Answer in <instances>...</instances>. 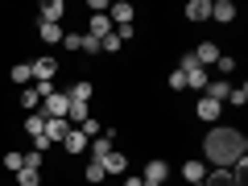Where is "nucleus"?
Returning a JSON list of instances; mask_svg holds the SVG:
<instances>
[{
    "mask_svg": "<svg viewBox=\"0 0 248 186\" xmlns=\"http://www.w3.org/2000/svg\"><path fill=\"white\" fill-rule=\"evenodd\" d=\"M195 116L203 124H215L223 116V104H215V99H207V95H199V104H195Z\"/></svg>",
    "mask_w": 248,
    "mask_h": 186,
    "instance_id": "nucleus-8",
    "label": "nucleus"
},
{
    "mask_svg": "<svg viewBox=\"0 0 248 186\" xmlns=\"http://www.w3.org/2000/svg\"><path fill=\"white\" fill-rule=\"evenodd\" d=\"M62 17H66V4H62V0H46L42 4V21L46 25H58Z\"/></svg>",
    "mask_w": 248,
    "mask_h": 186,
    "instance_id": "nucleus-16",
    "label": "nucleus"
},
{
    "mask_svg": "<svg viewBox=\"0 0 248 186\" xmlns=\"http://www.w3.org/2000/svg\"><path fill=\"white\" fill-rule=\"evenodd\" d=\"M42 104H46V112H42V116H50V120H66V108H71L66 91H54V95H46Z\"/></svg>",
    "mask_w": 248,
    "mask_h": 186,
    "instance_id": "nucleus-5",
    "label": "nucleus"
},
{
    "mask_svg": "<svg viewBox=\"0 0 248 186\" xmlns=\"http://www.w3.org/2000/svg\"><path fill=\"white\" fill-rule=\"evenodd\" d=\"M104 166H99V161H87V170H83V182H91V186H99V182H104Z\"/></svg>",
    "mask_w": 248,
    "mask_h": 186,
    "instance_id": "nucleus-25",
    "label": "nucleus"
},
{
    "mask_svg": "<svg viewBox=\"0 0 248 186\" xmlns=\"http://www.w3.org/2000/svg\"><path fill=\"white\" fill-rule=\"evenodd\" d=\"M29 75H33V83H54V75H58V58H50V54L33 58V62H29Z\"/></svg>",
    "mask_w": 248,
    "mask_h": 186,
    "instance_id": "nucleus-2",
    "label": "nucleus"
},
{
    "mask_svg": "<svg viewBox=\"0 0 248 186\" xmlns=\"http://www.w3.org/2000/svg\"><path fill=\"white\" fill-rule=\"evenodd\" d=\"M79 133H83V137H87V141H95V137H99V133H104V124H99V120H95V116H87V120H83V124H79Z\"/></svg>",
    "mask_w": 248,
    "mask_h": 186,
    "instance_id": "nucleus-27",
    "label": "nucleus"
},
{
    "mask_svg": "<svg viewBox=\"0 0 248 186\" xmlns=\"http://www.w3.org/2000/svg\"><path fill=\"white\" fill-rule=\"evenodd\" d=\"M211 21L232 25V21H236V4H232V0H211Z\"/></svg>",
    "mask_w": 248,
    "mask_h": 186,
    "instance_id": "nucleus-10",
    "label": "nucleus"
},
{
    "mask_svg": "<svg viewBox=\"0 0 248 186\" xmlns=\"http://www.w3.org/2000/svg\"><path fill=\"white\" fill-rule=\"evenodd\" d=\"M87 116H91V104H71V108H66V120H71V124H83Z\"/></svg>",
    "mask_w": 248,
    "mask_h": 186,
    "instance_id": "nucleus-26",
    "label": "nucleus"
},
{
    "mask_svg": "<svg viewBox=\"0 0 248 186\" xmlns=\"http://www.w3.org/2000/svg\"><path fill=\"white\" fill-rule=\"evenodd\" d=\"M91 95H95V83L91 79H75L71 87H66V99H71V104H91Z\"/></svg>",
    "mask_w": 248,
    "mask_h": 186,
    "instance_id": "nucleus-7",
    "label": "nucleus"
},
{
    "mask_svg": "<svg viewBox=\"0 0 248 186\" xmlns=\"http://www.w3.org/2000/svg\"><path fill=\"white\" fill-rule=\"evenodd\" d=\"M29 79H33V75H29V62H17V66L9 71V83H13V87H25Z\"/></svg>",
    "mask_w": 248,
    "mask_h": 186,
    "instance_id": "nucleus-23",
    "label": "nucleus"
},
{
    "mask_svg": "<svg viewBox=\"0 0 248 186\" xmlns=\"http://www.w3.org/2000/svg\"><path fill=\"white\" fill-rule=\"evenodd\" d=\"M37 37H42V42H50V46H58L66 33H62V25H46V21H37Z\"/></svg>",
    "mask_w": 248,
    "mask_h": 186,
    "instance_id": "nucleus-21",
    "label": "nucleus"
},
{
    "mask_svg": "<svg viewBox=\"0 0 248 186\" xmlns=\"http://www.w3.org/2000/svg\"><path fill=\"white\" fill-rule=\"evenodd\" d=\"M33 91H37V99H46V95H54L58 87H54V83H33Z\"/></svg>",
    "mask_w": 248,
    "mask_h": 186,
    "instance_id": "nucleus-34",
    "label": "nucleus"
},
{
    "mask_svg": "<svg viewBox=\"0 0 248 186\" xmlns=\"http://www.w3.org/2000/svg\"><path fill=\"white\" fill-rule=\"evenodd\" d=\"M17 186H42V170L21 166V170H17Z\"/></svg>",
    "mask_w": 248,
    "mask_h": 186,
    "instance_id": "nucleus-22",
    "label": "nucleus"
},
{
    "mask_svg": "<svg viewBox=\"0 0 248 186\" xmlns=\"http://www.w3.org/2000/svg\"><path fill=\"white\" fill-rule=\"evenodd\" d=\"M203 95H207V99H215V104H228V95H232V79H211Z\"/></svg>",
    "mask_w": 248,
    "mask_h": 186,
    "instance_id": "nucleus-12",
    "label": "nucleus"
},
{
    "mask_svg": "<svg viewBox=\"0 0 248 186\" xmlns=\"http://www.w3.org/2000/svg\"><path fill=\"white\" fill-rule=\"evenodd\" d=\"M215 71H219L223 79H228V75H236V58H232V54H219V62H215Z\"/></svg>",
    "mask_w": 248,
    "mask_h": 186,
    "instance_id": "nucleus-29",
    "label": "nucleus"
},
{
    "mask_svg": "<svg viewBox=\"0 0 248 186\" xmlns=\"http://www.w3.org/2000/svg\"><path fill=\"white\" fill-rule=\"evenodd\" d=\"M42 157H46L42 149H29V153H25V166H33V170H42Z\"/></svg>",
    "mask_w": 248,
    "mask_h": 186,
    "instance_id": "nucleus-33",
    "label": "nucleus"
},
{
    "mask_svg": "<svg viewBox=\"0 0 248 186\" xmlns=\"http://www.w3.org/2000/svg\"><path fill=\"white\" fill-rule=\"evenodd\" d=\"M190 54H195V62L207 71V66H215V62H219V54H223V50H219V42H199Z\"/></svg>",
    "mask_w": 248,
    "mask_h": 186,
    "instance_id": "nucleus-6",
    "label": "nucleus"
},
{
    "mask_svg": "<svg viewBox=\"0 0 248 186\" xmlns=\"http://www.w3.org/2000/svg\"><path fill=\"white\" fill-rule=\"evenodd\" d=\"M66 133H71V120H50V116H46V145H54V141L62 145Z\"/></svg>",
    "mask_w": 248,
    "mask_h": 186,
    "instance_id": "nucleus-13",
    "label": "nucleus"
},
{
    "mask_svg": "<svg viewBox=\"0 0 248 186\" xmlns=\"http://www.w3.org/2000/svg\"><path fill=\"white\" fill-rule=\"evenodd\" d=\"M62 149L71 153V157H79V153H87V137H83L79 128H71V133L62 137Z\"/></svg>",
    "mask_w": 248,
    "mask_h": 186,
    "instance_id": "nucleus-14",
    "label": "nucleus"
},
{
    "mask_svg": "<svg viewBox=\"0 0 248 186\" xmlns=\"http://www.w3.org/2000/svg\"><path fill=\"white\" fill-rule=\"evenodd\" d=\"M170 91H174V95H178V91H186V75H182V71L170 75Z\"/></svg>",
    "mask_w": 248,
    "mask_h": 186,
    "instance_id": "nucleus-32",
    "label": "nucleus"
},
{
    "mask_svg": "<svg viewBox=\"0 0 248 186\" xmlns=\"http://www.w3.org/2000/svg\"><path fill=\"white\" fill-rule=\"evenodd\" d=\"M108 33H112V21H108V13H95V17L87 21V37H95V42H104Z\"/></svg>",
    "mask_w": 248,
    "mask_h": 186,
    "instance_id": "nucleus-11",
    "label": "nucleus"
},
{
    "mask_svg": "<svg viewBox=\"0 0 248 186\" xmlns=\"http://www.w3.org/2000/svg\"><path fill=\"white\" fill-rule=\"evenodd\" d=\"M37 104H42V99H37V91H33V87H21V108H25V112H33Z\"/></svg>",
    "mask_w": 248,
    "mask_h": 186,
    "instance_id": "nucleus-30",
    "label": "nucleus"
},
{
    "mask_svg": "<svg viewBox=\"0 0 248 186\" xmlns=\"http://www.w3.org/2000/svg\"><path fill=\"white\" fill-rule=\"evenodd\" d=\"M79 50H83V54H99V42H95V37H87V33H83V37H79Z\"/></svg>",
    "mask_w": 248,
    "mask_h": 186,
    "instance_id": "nucleus-31",
    "label": "nucleus"
},
{
    "mask_svg": "<svg viewBox=\"0 0 248 186\" xmlns=\"http://www.w3.org/2000/svg\"><path fill=\"white\" fill-rule=\"evenodd\" d=\"M248 153V137L240 128H211L203 137V161H211V170H232V161Z\"/></svg>",
    "mask_w": 248,
    "mask_h": 186,
    "instance_id": "nucleus-1",
    "label": "nucleus"
},
{
    "mask_svg": "<svg viewBox=\"0 0 248 186\" xmlns=\"http://www.w3.org/2000/svg\"><path fill=\"white\" fill-rule=\"evenodd\" d=\"M228 104H236V108H244V104H248V83H232V95H228Z\"/></svg>",
    "mask_w": 248,
    "mask_h": 186,
    "instance_id": "nucleus-28",
    "label": "nucleus"
},
{
    "mask_svg": "<svg viewBox=\"0 0 248 186\" xmlns=\"http://www.w3.org/2000/svg\"><path fill=\"white\" fill-rule=\"evenodd\" d=\"M211 17V0H190V4H186V21H207Z\"/></svg>",
    "mask_w": 248,
    "mask_h": 186,
    "instance_id": "nucleus-18",
    "label": "nucleus"
},
{
    "mask_svg": "<svg viewBox=\"0 0 248 186\" xmlns=\"http://www.w3.org/2000/svg\"><path fill=\"white\" fill-rule=\"evenodd\" d=\"M133 17H137V9L128 0H116L112 9H108V21H112V25H133Z\"/></svg>",
    "mask_w": 248,
    "mask_h": 186,
    "instance_id": "nucleus-9",
    "label": "nucleus"
},
{
    "mask_svg": "<svg viewBox=\"0 0 248 186\" xmlns=\"http://www.w3.org/2000/svg\"><path fill=\"white\" fill-rule=\"evenodd\" d=\"M207 83H211V79H207V71H203V66L186 71V87H190V91H199V95H203V91H207Z\"/></svg>",
    "mask_w": 248,
    "mask_h": 186,
    "instance_id": "nucleus-20",
    "label": "nucleus"
},
{
    "mask_svg": "<svg viewBox=\"0 0 248 186\" xmlns=\"http://www.w3.org/2000/svg\"><path fill=\"white\" fill-rule=\"evenodd\" d=\"M166 178H170V161H166V157L145 161V174H141V182H145V186H166Z\"/></svg>",
    "mask_w": 248,
    "mask_h": 186,
    "instance_id": "nucleus-3",
    "label": "nucleus"
},
{
    "mask_svg": "<svg viewBox=\"0 0 248 186\" xmlns=\"http://www.w3.org/2000/svg\"><path fill=\"white\" fill-rule=\"evenodd\" d=\"M21 128H25V133L33 137V141H42V137H46V116H42V112H29Z\"/></svg>",
    "mask_w": 248,
    "mask_h": 186,
    "instance_id": "nucleus-17",
    "label": "nucleus"
},
{
    "mask_svg": "<svg viewBox=\"0 0 248 186\" xmlns=\"http://www.w3.org/2000/svg\"><path fill=\"white\" fill-rule=\"evenodd\" d=\"M203 178H207V161L203 157H186L182 161V182L186 186H203Z\"/></svg>",
    "mask_w": 248,
    "mask_h": 186,
    "instance_id": "nucleus-4",
    "label": "nucleus"
},
{
    "mask_svg": "<svg viewBox=\"0 0 248 186\" xmlns=\"http://www.w3.org/2000/svg\"><path fill=\"white\" fill-rule=\"evenodd\" d=\"M124 186H145V182H141V178H124Z\"/></svg>",
    "mask_w": 248,
    "mask_h": 186,
    "instance_id": "nucleus-35",
    "label": "nucleus"
},
{
    "mask_svg": "<svg viewBox=\"0 0 248 186\" xmlns=\"http://www.w3.org/2000/svg\"><path fill=\"white\" fill-rule=\"evenodd\" d=\"M0 166L9 170V174H17V170L25 166V153H17V149H9V153H4V157H0Z\"/></svg>",
    "mask_w": 248,
    "mask_h": 186,
    "instance_id": "nucleus-24",
    "label": "nucleus"
},
{
    "mask_svg": "<svg viewBox=\"0 0 248 186\" xmlns=\"http://www.w3.org/2000/svg\"><path fill=\"white\" fill-rule=\"evenodd\" d=\"M99 166H104V174H124V170H128V153L112 149V153H108L104 161H99Z\"/></svg>",
    "mask_w": 248,
    "mask_h": 186,
    "instance_id": "nucleus-15",
    "label": "nucleus"
},
{
    "mask_svg": "<svg viewBox=\"0 0 248 186\" xmlns=\"http://www.w3.org/2000/svg\"><path fill=\"white\" fill-rule=\"evenodd\" d=\"M203 186H240V182L232 178V170H207Z\"/></svg>",
    "mask_w": 248,
    "mask_h": 186,
    "instance_id": "nucleus-19",
    "label": "nucleus"
}]
</instances>
